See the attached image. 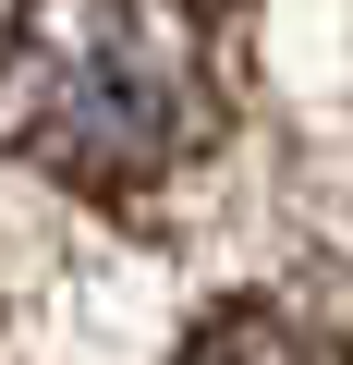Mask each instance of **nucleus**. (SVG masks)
<instances>
[{"label":"nucleus","mask_w":353,"mask_h":365,"mask_svg":"<svg viewBox=\"0 0 353 365\" xmlns=\"http://www.w3.org/2000/svg\"><path fill=\"white\" fill-rule=\"evenodd\" d=\"M208 122V0H25L0 37V158L98 207L158 195Z\"/></svg>","instance_id":"1"},{"label":"nucleus","mask_w":353,"mask_h":365,"mask_svg":"<svg viewBox=\"0 0 353 365\" xmlns=\"http://www.w3.org/2000/svg\"><path fill=\"white\" fill-rule=\"evenodd\" d=\"M170 365H353V341L341 329H317V317H292V304H208L195 317V341L170 353Z\"/></svg>","instance_id":"2"}]
</instances>
